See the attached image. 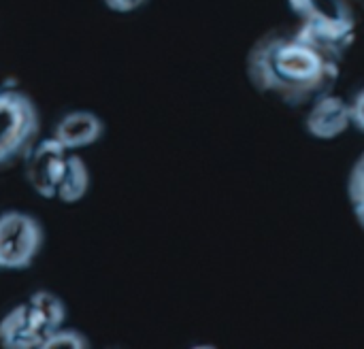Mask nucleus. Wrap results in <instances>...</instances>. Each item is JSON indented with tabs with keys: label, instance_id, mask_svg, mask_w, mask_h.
<instances>
[{
	"label": "nucleus",
	"instance_id": "f257e3e1",
	"mask_svg": "<svg viewBox=\"0 0 364 349\" xmlns=\"http://www.w3.org/2000/svg\"><path fill=\"white\" fill-rule=\"evenodd\" d=\"M341 58L303 38L296 30L260 36L247 55V77L262 94L290 107L316 102L339 79Z\"/></svg>",
	"mask_w": 364,
	"mask_h": 349
},
{
	"label": "nucleus",
	"instance_id": "f03ea898",
	"mask_svg": "<svg viewBox=\"0 0 364 349\" xmlns=\"http://www.w3.org/2000/svg\"><path fill=\"white\" fill-rule=\"evenodd\" d=\"M301 26L296 32L343 58L356 38V17L348 0H288Z\"/></svg>",
	"mask_w": 364,
	"mask_h": 349
},
{
	"label": "nucleus",
	"instance_id": "7ed1b4c3",
	"mask_svg": "<svg viewBox=\"0 0 364 349\" xmlns=\"http://www.w3.org/2000/svg\"><path fill=\"white\" fill-rule=\"evenodd\" d=\"M41 119L34 100L11 83H0V166L28 156Z\"/></svg>",
	"mask_w": 364,
	"mask_h": 349
},
{
	"label": "nucleus",
	"instance_id": "20e7f679",
	"mask_svg": "<svg viewBox=\"0 0 364 349\" xmlns=\"http://www.w3.org/2000/svg\"><path fill=\"white\" fill-rule=\"evenodd\" d=\"M45 241V230L36 218L23 211L0 215V271H21L32 267Z\"/></svg>",
	"mask_w": 364,
	"mask_h": 349
},
{
	"label": "nucleus",
	"instance_id": "39448f33",
	"mask_svg": "<svg viewBox=\"0 0 364 349\" xmlns=\"http://www.w3.org/2000/svg\"><path fill=\"white\" fill-rule=\"evenodd\" d=\"M26 162V179L32 186V190L43 198H55L58 186L62 181L68 149H64L53 136L36 143L28 151Z\"/></svg>",
	"mask_w": 364,
	"mask_h": 349
},
{
	"label": "nucleus",
	"instance_id": "423d86ee",
	"mask_svg": "<svg viewBox=\"0 0 364 349\" xmlns=\"http://www.w3.org/2000/svg\"><path fill=\"white\" fill-rule=\"evenodd\" d=\"M352 124V111L350 104L333 94H324L322 98H318L305 119V128L311 136L322 139V141H331L337 139L339 134H343Z\"/></svg>",
	"mask_w": 364,
	"mask_h": 349
},
{
	"label": "nucleus",
	"instance_id": "0eeeda50",
	"mask_svg": "<svg viewBox=\"0 0 364 349\" xmlns=\"http://www.w3.org/2000/svg\"><path fill=\"white\" fill-rule=\"evenodd\" d=\"M102 134L105 122L92 111H73L64 115L53 130V139L68 151L90 147L100 141Z\"/></svg>",
	"mask_w": 364,
	"mask_h": 349
},
{
	"label": "nucleus",
	"instance_id": "6e6552de",
	"mask_svg": "<svg viewBox=\"0 0 364 349\" xmlns=\"http://www.w3.org/2000/svg\"><path fill=\"white\" fill-rule=\"evenodd\" d=\"M26 311H28V320L34 333L41 339V345L45 343L49 335L60 331L66 322V305L62 303V299H58L53 292H47V290L34 292L26 301Z\"/></svg>",
	"mask_w": 364,
	"mask_h": 349
},
{
	"label": "nucleus",
	"instance_id": "1a4fd4ad",
	"mask_svg": "<svg viewBox=\"0 0 364 349\" xmlns=\"http://www.w3.org/2000/svg\"><path fill=\"white\" fill-rule=\"evenodd\" d=\"M0 345L4 349H41V339L28 320L26 303L17 305L2 318Z\"/></svg>",
	"mask_w": 364,
	"mask_h": 349
},
{
	"label": "nucleus",
	"instance_id": "9d476101",
	"mask_svg": "<svg viewBox=\"0 0 364 349\" xmlns=\"http://www.w3.org/2000/svg\"><path fill=\"white\" fill-rule=\"evenodd\" d=\"M87 190H90V168H87V164L79 156H68L55 198H60L66 205H73V203H79L87 194Z\"/></svg>",
	"mask_w": 364,
	"mask_h": 349
},
{
	"label": "nucleus",
	"instance_id": "9b49d317",
	"mask_svg": "<svg viewBox=\"0 0 364 349\" xmlns=\"http://www.w3.org/2000/svg\"><path fill=\"white\" fill-rule=\"evenodd\" d=\"M348 196L354 209V215L358 218L360 226L364 228V151L356 164L352 166L350 179H348Z\"/></svg>",
	"mask_w": 364,
	"mask_h": 349
},
{
	"label": "nucleus",
	"instance_id": "f8f14e48",
	"mask_svg": "<svg viewBox=\"0 0 364 349\" xmlns=\"http://www.w3.org/2000/svg\"><path fill=\"white\" fill-rule=\"evenodd\" d=\"M90 341L85 335H81L79 331L73 328H60L53 335H49L45 339V343L41 349H87Z\"/></svg>",
	"mask_w": 364,
	"mask_h": 349
},
{
	"label": "nucleus",
	"instance_id": "ddd939ff",
	"mask_svg": "<svg viewBox=\"0 0 364 349\" xmlns=\"http://www.w3.org/2000/svg\"><path fill=\"white\" fill-rule=\"evenodd\" d=\"M105 6L113 13H132L141 9L147 0H102Z\"/></svg>",
	"mask_w": 364,
	"mask_h": 349
},
{
	"label": "nucleus",
	"instance_id": "4468645a",
	"mask_svg": "<svg viewBox=\"0 0 364 349\" xmlns=\"http://www.w3.org/2000/svg\"><path fill=\"white\" fill-rule=\"evenodd\" d=\"M352 111V124L364 132V90L354 98V102L350 104Z\"/></svg>",
	"mask_w": 364,
	"mask_h": 349
},
{
	"label": "nucleus",
	"instance_id": "2eb2a0df",
	"mask_svg": "<svg viewBox=\"0 0 364 349\" xmlns=\"http://www.w3.org/2000/svg\"><path fill=\"white\" fill-rule=\"evenodd\" d=\"M360 2H363V4H364V0H360Z\"/></svg>",
	"mask_w": 364,
	"mask_h": 349
}]
</instances>
